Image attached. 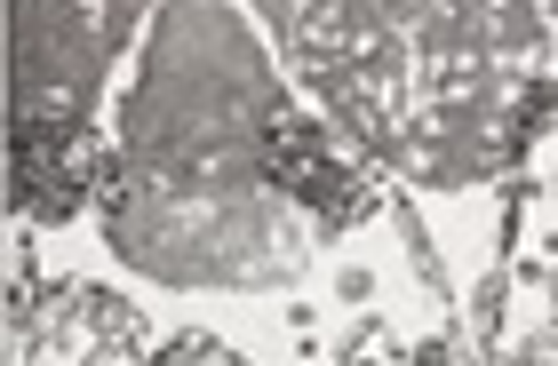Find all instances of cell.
Returning <instances> with one entry per match:
<instances>
[{
  "mask_svg": "<svg viewBox=\"0 0 558 366\" xmlns=\"http://www.w3.org/2000/svg\"><path fill=\"white\" fill-rule=\"evenodd\" d=\"M40 319H48V334L33 351H48V358H136L144 351L136 310L120 295H105V286H57Z\"/></svg>",
  "mask_w": 558,
  "mask_h": 366,
  "instance_id": "cell-1",
  "label": "cell"
},
{
  "mask_svg": "<svg viewBox=\"0 0 558 366\" xmlns=\"http://www.w3.org/2000/svg\"><path fill=\"white\" fill-rule=\"evenodd\" d=\"M160 358H168V366H175V358H208V366H232V351H223V343H208V334H175V343H168Z\"/></svg>",
  "mask_w": 558,
  "mask_h": 366,
  "instance_id": "cell-2",
  "label": "cell"
}]
</instances>
